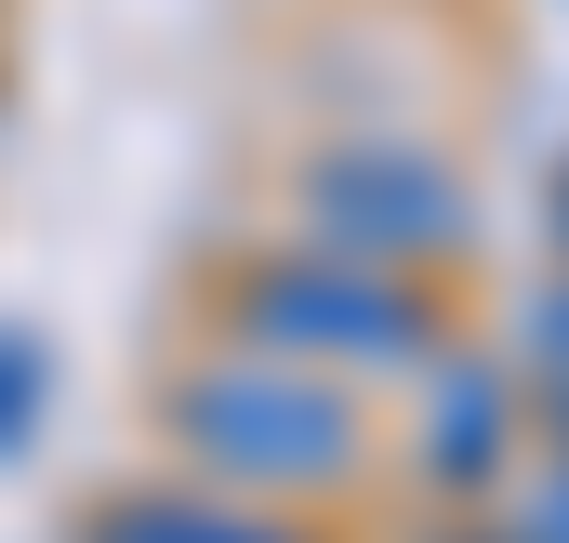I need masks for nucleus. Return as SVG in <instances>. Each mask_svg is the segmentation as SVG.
<instances>
[{
  "label": "nucleus",
  "mask_w": 569,
  "mask_h": 543,
  "mask_svg": "<svg viewBox=\"0 0 569 543\" xmlns=\"http://www.w3.org/2000/svg\"><path fill=\"white\" fill-rule=\"evenodd\" d=\"M172 437L239 477V491H331L358 477V411L331 398L318 372H279V358H212L172 385Z\"/></svg>",
  "instance_id": "obj_1"
},
{
  "label": "nucleus",
  "mask_w": 569,
  "mask_h": 543,
  "mask_svg": "<svg viewBox=\"0 0 569 543\" xmlns=\"http://www.w3.org/2000/svg\"><path fill=\"white\" fill-rule=\"evenodd\" d=\"M305 226H318V253L331 266H371V278H398V266H437L450 239H463V186L437 172L425 146H318L305 159Z\"/></svg>",
  "instance_id": "obj_2"
},
{
  "label": "nucleus",
  "mask_w": 569,
  "mask_h": 543,
  "mask_svg": "<svg viewBox=\"0 0 569 543\" xmlns=\"http://www.w3.org/2000/svg\"><path fill=\"white\" fill-rule=\"evenodd\" d=\"M239 318H252V358H345V372H411L425 358V292L411 278H371V266H331V253H291L239 292Z\"/></svg>",
  "instance_id": "obj_3"
},
{
  "label": "nucleus",
  "mask_w": 569,
  "mask_h": 543,
  "mask_svg": "<svg viewBox=\"0 0 569 543\" xmlns=\"http://www.w3.org/2000/svg\"><path fill=\"white\" fill-rule=\"evenodd\" d=\"M503 437H517V385L490 372V358H437V398H425V464L450 491H477L490 464H503Z\"/></svg>",
  "instance_id": "obj_4"
},
{
  "label": "nucleus",
  "mask_w": 569,
  "mask_h": 543,
  "mask_svg": "<svg viewBox=\"0 0 569 543\" xmlns=\"http://www.w3.org/2000/svg\"><path fill=\"white\" fill-rule=\"evenodd\" d=\"M80 543H291V531L252 504H212V491H120V504H93Z\"/></svg>",
  "instance_id": "obj_5"
},
{
  "label": "nucleus",
  "mask_w": 569,
  "mask_h": 543,
  "mask_svg": "<svg viewBox=\"0 0 569 543\" xmlns=\"http://www.w3.org/2000/svg\"><path fill=\"white\" fill-rule=\"evenodd\" d=\"M40 398H53V345H40L27 318H0V464L40 437Z\"/></svg>",
  "instance_id": "obj_6"
},
{
  "label": "nucleus",
  "mask_w": 569,
  "mask_h": 543,
  "mask_svg": "<svg viewBox=\"0 0 569 543\" xmlns=\"http://www.w3.org/2000/svg\"><path fill=\"white\" fill-rule=\"evenodd\" d=\"M530 372L557 385V424H569V278H557V292H530Z\"/></svg>",
  "instance_id": "obj_7"
},
{
  "label": "nucleus",
  "mask_w": 569,
  "mask_h": 543,
  "mask_svg": "<svg viewBox=\"0 0 569 543\" xmlns=\"http://www.w3.org/2000/svg\"><path fill=\"white\" fill-rule=\"evenodd\" d=\"M517 543H569V464L530 491V517H517Z\"/></svg>",
  "instance_id": "obj_8"
},
{
  "label": "nucleus",
  "mask_w": 569,
  "mask_h": 543,
  "mask_svg": "<svg viewBox=\"0 0 569 543\" xmlns=\"http://www.w3.org/2000/svg\"><path fill=\"white\" fill-rule=\"evenodd\" d=\"M557 239H569V172H557Z\"/></svg>",
  "instance_id": "obj_9"
}]
</instances>
